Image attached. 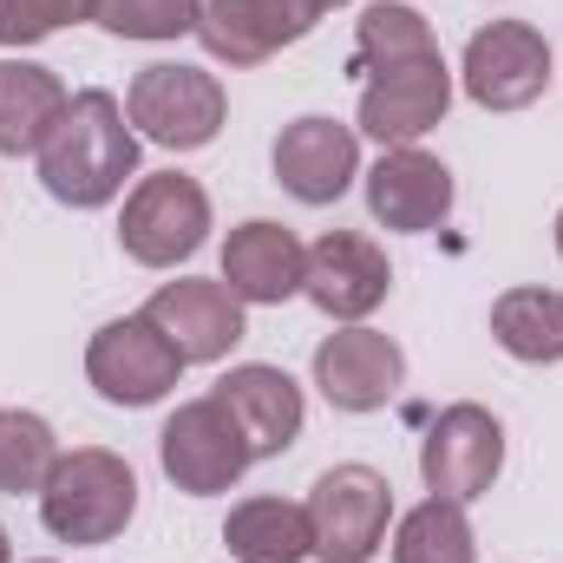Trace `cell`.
<instances>
[{
  "label": "cell",
  "mask_w": 563,
  "mask_h": 563,
  "mask_svg": "<svg viewBox=\"0 0 563 563\" xmlns=\"http://www.w3.org/2000/svg\"><path fill=\"white\" fill-rule=\"evenodd\" d=\"M367 210L387 230H432L452 210V170L439 157H426L420 144H394L367 170Z\"/></svg>",
  "instance_id": "15"
},
{
  "label": "cell",
  "mask_w": 563,
  "mask_h": 563,
  "mask_svg": "<svg viewBox=\"0 0 563 563\" xmlns=\"http://www.w3.org/2000/svg\"><path fill=\"white\" fill-rule=\"evenodd\" d=\"M558 256H563V210H558Z\"/></svg>",
  "instance_id": "27"
},
{
  "label": "cell",
  "mask_w": 563,
  "mask_h": 563,
  "mask_svg": "<svg viewBox=\"0 0 563 563\" xmlns=\"http://www.w3.org/2000/svg\"><path fill=\"white\" fill-rule=\"evenodd\" d=\"M197 13L203 0H99L92 20L119 40H177V33H197Z\"/></svg>",
  "instance_id": "24"
},
{
  "label": "cell",
  "mask_w": 563,
  "mask_h": 563,
  "mask_svg": "<svg viewBox=\"0 0 563 563\" xmlns=\"http://www.w3.org/2000/svg\"><path fill=\"white\" fill-rule=\"evenodd\" d=\"M361 177V139L334 119H295L276 139V184L301 203H334Z\"/></svg>",
  "instance_id": "16"
},
{
  "label": "cell",
  "mask_w": 563,
  "mask_h": 563,
  "mask_svg": "<svg viewBox=\"0 0 563 563\" xmlns=\"http://www.w3.org/2000/svg\"><path fill=\"white\" fill-rule=\"evenodd\" d=\"M184 374V354L144 321V314H125V321H106L86 347V380L112 400V407H151L177 387Z\"/></svg>",
  "instance_id": "10"
},
{
  "label": "cell",
  "mask_w": 563,
  "mask_h": 563,
  "mask_svg": "<svg viewBox=\"0 0 563 563\" xmlns=\"http://www.w3.org/2000/svg\"><path fill=\"white\" fill-rule=\"evenodd\" d=\"M472 525H465V505L452 498H426L420 511L400 518V538H394V563H472Z\"/></svg>",
  "instance_id": "22"
},
{
  "label": "cell",
  "mask_w": 563,
  "mask_h": 563,
  "mask_svg": "<svg viewBox=\"0 0 563 563\" xmlns=\"http://www.w3.org/2000/svg\"><path fill=\"white\" fill-rule=\"evenodd\" d=\"M394 288V269H387V250L374 236H354V230H328L321 243H308V276H301V295L334 314V321H361L387 301Z\"/></svg>",
  "instance_id": "13"
},
{
  "label": "cell",
  "mask_w": 563,
  "mask_h": 563,
  "mask_svg": "<svg viewBox=\"0 0 563 563\" xmlns=\"http://www.w3.org/2000/svg\"><path fill=\"white\" fill-rule=\"evenodd\" d=\"M321 13H328L321 0H203L197 40L223 66H263L269 53L308 40Z\"/></svg>",
  "instance_id": "11"
},
{
  "label": "cell",
  "mask_w": 563,
  "mask_h": 563,
  "mask_svg": "<svg viewBox=\"0 0 563 563\" xmlns=\"http://www.w3.org/2000/svg\"><path fill=\"white\" fill-rule=\"evenodd\" d=\"M144 321L190 361H223L236 341H243V301L230 295V282H164L151 301H144Z\"/></svg>",
  "instance_id": "12"
},
{
  "label": "cell",
  "mask_w": 563,
  "mask_h": 563,
  "mask_svg": "<svg viewBox=\"0 0 563 563\" xmlns=\"http://www.w3.org/2000/svg\"><path fill=\"white\" fill-rule=\"evenodd\" d=\"M157 459H164L170 485H177V492H190V498L230 492V485L256 465V452H250L243 426L230 420V407H223L217 394L184 400V407L164 420V432H157Z\"/></svg>",
  "instance_id": "5"
},
{
  "label": "cell",
  "mask_w": 563,
  "mask_h": 563,
  "mask_svg": "<svg viewBox=\"0 0 563 563\" xmlns=\"http://www.w3.org/2000/svg\"><path fill=\"white\" fill-rule=\"evenodd\" d=\"M99 0H0V46H33L73 20H92Z\"/></svg>",
  "instance_id": "25"
},
{
  "label": "cell",
  "mask_w": 563,
  "mask_h": 563,
  "mask_svg": "<svg viewBox=\"0 0 563 563\" xmlns=\"http://www.w3.org/2000/svg\"><path fill=\"white\" fill-rule=\"evenodd\" d=\"M217 400L230 407V420L243 426V439H250L256 459L288 452L295 432H301V387H295L282 367H263V361L230 367V374L217 380Z\"/></svg>",
  "instance_id": "18"
},
{
  "label": "cell",
  "mask_w": 563,
  "mask_h": 563,
  "mask_svg": "<svg viewBox=\"0 0 563 563\" xmlns=\"http://www.w3.org/2000/svg\"><path fill=\"white\" fill-rule=\"evenodd\" d=\"M301 276H308V250L295 243V230H282L269 217H250L230 230L223 243V282L236 301H288L301 295Z\"/></svg>",
  "instance_id": "17"
},
{
  "label": "cell",
  "mask_w": 563,
  "mask_h": 563,
  "mask_svg": "<svg viewBox=\"0 0 563 563\" xmlns=\"http://www.w3.org/2000/svg\"><path fill=\"white\" fill-rule=\"evenodd\" d=\"M139 511V478L119 452L79 445L59 452L53 478L40 485V518L59 544H112Z\"/></svg>",
  "instance_id": "3"
},
{
  "label": "cell",
  "mask_w": 563,
  "mask_h": 563,
  "mask_svg": "<svg viewBox=\"0 0 563 563\" xmlns=\"http://www.w3.org/2000/svg\"><path fill=\"white\" fill-rule=\"evenodd\" d=\"M551 86V46L525 20H492L465 46V92L485 112H525Z\"/></svg>",
  "instance_id": "9"
},
{
  "label": "cell",
  "mask_w": 563,
  "mask_h": 563,
  "mask_svg": "<svg viewBox=\"0 0 563 563\" xmlns=\"http://www.w3.org/2000/svg\"><path fill=\"white\" fill-rule=\"evenodd\" d=\"M321 7H341V0H321Z\"/></svg>",
  "instance_id": "28"
},
{
  "label": "cell",
  "mask_w": 563,
  "mask_h": 563,
  "mask_svg": "<svg viewBox=\"0 0 563 563\" xmlns=\"http://www.w3.org/2000/svg\"><path fill=\"white\" fill-rule=\"evenodd\" d=\"M400 380H407V354H400L387 334H374V328H341V334H328V341L314 347V387H321L328 407H341V413H374V407H387V400L400 394Z\"/></svg>",
  "instance_id": "14"
},
{
  "label": "cell",
  "mask_w": 563,
  "mask_h": 563,
  "mask_svg": "<svg viewBox=\"0 0 563 563\" xmlns=\"http://www.w3.org/2000/svg\"><path fill=\"white\" fill-rule=\"evenodd\" d=\"M203 230H210V197L197 177L184 170H157L144 177L139 190L125 197V217H119V243L125 256L144 269H177L203 250Z\"/></svg>",
  "instance_id": "6"
},
{
  "label": "cell",
  "mask_w": 563,
  "mask_h": 563,
  "mask_svg": "<svg viewBox=\"0 0 563 563\" xmlns=\"http://www.w3.org/2000/svg\"><path fill=\"white\" fill-rule=\"evenodd\" d=\"M223 544H230V558H243V563L314 558V544H308V511L288 505V498H250V505H236L230 525H223Z\"/></svg>",
  "instance_id": "20"
},
{
  "label": "cell",
  "mask_w": 563,
  "mask_h": 563,
  "mask_svg": "<svg viewBox=\"0 0 563 563\" xmlns=\"http://www.w3.org/2000/svg\"><path fill=\"white\" fill-rule=\"evenodd\" d=\"M53 465H59V439H53V426L40 420V413H20V407H7L0 413V492H40L46 478H53Z\"/></svg>",
  "instance_id": "23"
},
{
  "label": "cell",
  "mask_w": 563,
  "mask_h": 563,
  "mask_svg": "<svg viewBox=\"0 0 563 563\" xmlns=\"http://www.w3.org/2000/svg\"><path fill=\"white\" fill-rule=\"evenodd\" d=\"M354 73L367 79L361 86V132L394 144L426 139L445 106H452V73L439 59V40L426 26V13L413 7H367L361 13V33H354Z\"/></svg>",
  "instance_id": "1"
},
{
  "label": "cell",
  "mask_w": 563,
  "mask_h": 563,
  "mask_svg": "<svg viewBox=\"0 0 563 563\" xmlns=\"http://www.w3.org/2000/svg\"><path fill=\"white\" fill-rule=\"evenodd\" d=\"M0 563H13V544H7V531H0Z\"/></svg>",
  "instance_id": "26"
},
{
  "label": "cell",
  "mask_w": 563,
  "mask_h": 563,
  "mask_svg": "<svg viewBox=\"0 0 563 563\" xmlns=\"http://www.w3.org/2000/svg\"><path fill=\"white\" fill-rule=\"evenodd\" d=\"M301 511H308V544L321 563H374V551L387 544L394 485L374 465H334L314 478Z\"/></svg>",
  "instance_id": "4"
},
{
  "label": "cell",
  "mask_w": 563,
  "mask_h": 563,
  "mask_svg": "<svg viewBox=\"0 0 563 563\" xmlns=\"http://www.w3.org/2000/svg\"><path fill=\"white\" fill-rule=\"evenodd\" d=\"M492 334L511 361H563V295L558 288H505L492 301Z\"/></svg>",
  "instance_id": "21"
},
{
  "label": "cell",
  "mask_w": 563,
  "mask_h": 563,
  "mask_svg": "<svg viewBox=\"0 0 563 563\" xmlns=\"http://www.w3.org/2000/svg\"><path fill=\"white\" fill-rule=\"evenodd\" d=\"M498 465H505V426L492 420L485 407H472V400L445 407V413L432 420V432H426V445H420L426 492H432V498H452V505L485 498L492 478H498Z\"/></svg>",
  "instance_id": "8"
},
{
  "label": "cell",
  "mask_w": 563,
  "mask_h": 563,
  "mask_svg": "<svg viewBox=\"0 0 563 563\" xmlns=\"http://www.w3.org/2000/svg\"><path fill=\"white\" fill-rule=\"evenodd\" d=\"M125 119L164 151H197L223 132V86L197 66H144L125 92Z\"/></svg>",
  "instance_id": "7"
},
{
  "label": "cell",
  "mask_w": 563,
  "mask_h": 563,
  "mask_svg": "<svg viewBox=\"0 0 563 563\" xmlns=\"http://www.w3.org/2000/svg\"><path fill=\"white\" fill-rule=\"evenodd\" d=\"M59 112H66V86L46 66L0 59V157L40 151L46 132L59 125Z\"/></svg>",
  "instance_id": "19"
},
{
  "label": "cell",
  "mask_w": 563,
  "mask_h": 563,
  "mask_svg": "<svg viewBox=\"0 0 563 563\" xmlns=\"http://www.w3.org/2000/svg\"><path fill=\"white\" fill-rule=\"evenodd\" d=\"M139 170V132L125 125V106L112 92H79L66 99L59 125L40 144V184L46 197L73 203V210H99L125 190V177Z\"/></svg>",
  "instance_id": "2"
}]
</instances>
